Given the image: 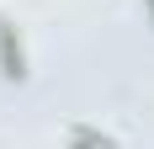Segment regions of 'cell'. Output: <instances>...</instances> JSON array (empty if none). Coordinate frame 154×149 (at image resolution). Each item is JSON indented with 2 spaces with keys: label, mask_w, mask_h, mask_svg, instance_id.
I'll use <instances>...</instances> for the list:
<instances>
[{
  "label": "cell",
  "mask_w": 154,
  "mask_h": 149,
  "mask_svg": "<svg viewBox=\"0 0 154 149\" xmlns=\"http://www.w3.org/2000/svg\"><path fill=\"white\" fill-rule=\"evenodd\" d=\"M143 5H149V21H154V0H143Z\"/></svg>",
  "instance_id": "cell-2"
},
{
  "label": "cell",
  "mask_w": 154,
  "mask_h": 149,
  "mask_svg": "<svg viewBox=\"0 0 154 149\" xmlns=\"http://www.w3.org/2000/svg\"><path fill=\"white\" fill-rule=\"evenodd\" d=\"M0 64H5V74H11V80H21V74H27V59H21V43H16L11 27H0Z\"/></svg>",
  "instance_id": "cell-1"
}]
</instances>
